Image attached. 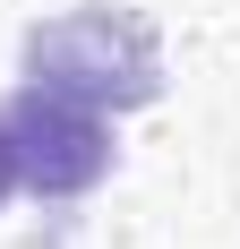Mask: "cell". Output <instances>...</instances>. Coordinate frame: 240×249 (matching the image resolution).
Masks as SVG:
<instances>
[{
  "label": "cell",
  "mask_w": 240,
  "mask_h": 249,
  "mask_svg": "<svg viewBox=\"0 0 240 249\" xmlns=\"http://www.w3.org/2000/svg\"><path fill=\"white\" fill-rule=\"evenodd\" d=\"M0 112H9V138H17V180L34 198H86L112 172V121L95 103H69L51 86H17Z\"/></svg>",
  "instance_id": "2"
},
{
  "label": "cell",
  "mask_w": 240,
  "mask_h": 249,
  "mask_svg": "<svg viewBox=\"0 0 240 249\" xmlns=\"http://www.w3.org/2000/svg\"><path fill=\"white\" fill-rule=\"evenodd\" d=\"M9 189H17V138H9V112H0V206H9Z\"/></svg>",
  "instance_id": "3"
},
{
  "label": "cell",
  "mask_w": 240,
  "mask_h": 249,
  "mask_svg": "<svg viewBox=\"0 0 240 249\" xmlns=\"http://www.w3.org/2000/svg\"><path fill=\"white\" fill-rule=\"evenodd\" d=\"M26 86H51V95L95 103V112H137L163 95V43L146 18L95 0V9H69V18L26 35Z\"/></svg>",
  "instance_id": "1"
}]
</instances>
